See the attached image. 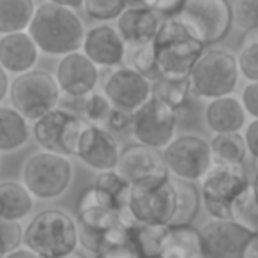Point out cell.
<instances>
[{
    "label": "cell",
    "instance_id": "obj_1",
    "mask_svg": "<svg viewBox=\"0 0 258 258\" xmlns=\"http://www.w3.org/2000/svg\"><path fill=\"white\" fill-rule=\"evenodd\" d=\"M27 34L32 37L39 53L62 58L82 51L85 25L78 13L62 0H46L36 6Z\"/></svg>",
    "mask_w": 258,
    "mask_h": 258
},
{
    "label": "cell",
    "instance_id": "obj_2",
    "mask_svg": "<svg viewBox=\"0 0 258 258\" xmlns=\"http://www.w3.org/2000/svg\"><path fill=\"white\" fill-rule=\"evenodd\" d=\"M78 244L75 218L62 209L37 212L23 228V247L39 258H69Z\"/></svg>",
    "mask_w": 258,
    "mask_h": 258
},
{
    "label": "cell",
    "instance_id": "obj_3",
    "mask_svg": "<svg viewBox=\"0 0 258 258\" xmlns=\"http://www.w3.org/2000/svg\"><path fill=\"white\" fill-rule=\"evenodd\" d=\"M175 214L177 191L173 179L168 175L131 186L124 212V219L127 223L170 228Z\"/></svg>",
    "mask_w": 258,
    "mask_h": 258
},
{
    "label": "cell",
    "instance_id": "obj_4",
    "mask_svg": "<svg viewBox=\"0 0 258 258\" xmlns=\"http://www.w3.org/2000/svg\"><path fill=\"white\" fill-rule=\"evenodd\" d=\"M152 46L159 75L168 78H189V73L205 51L204 44L191 36L179 18L163 20Z\"/></svg>",
    "mask_w": 258,
    "mask_h": 258
},
{
    "label": "cell",
    "instance_id": "obj_5",
    "mask_svg": "<svg viewBox=\"0 0 258 258\" xmlns=\"http://www.w3.org/2000/svg\"><path fill=\"white\" fill-rule=\"evenodd\" d=\"M239 76L237 58L232 51L225 48H209L189 73L191 94L209 101L233 96Z\"/></svg>",
    "mask_w": 258,
    "mask_h": 258
},
{
    "label": "cell",
    "instance_id": "obj_6",
    "mask_svg": "<svg viewBox=\"0 0 258 258\" xmlns=\"http://www.w3.org/2000/svg\"><path fill=\"white\" fill-rule=\"evenodd\" d=\"M62 94L53 75L46 71H29L16 76L9 85V101L27 122H36L60 106Z\"/></svg>",
    "mask_w": 258,
    "mask_h": 258
},
{
    "label": "cell",
    "instance_id": "obj_7",
    "mask_svg": "<svg viewBox=\"0 0 258 258\" xmlns=\"http://www.w3.org/2000/svg\"><path fill=\"white\" fill-rule=\"evenodd\" d=\"M75 168L69 158L36 152L25 161L22 170V184L37 200H57L71 187Z\"/></svg>",
    "mask_w": 258,
    "mask_h": 258
},
{
    "label": "cell",
    "instance_id": "obj_8",
    "mask_svg": "<svg viewBox=\"0 0 258 258\" xmlns=\"http://www.w3.org/2000/svg\"><path fill=\"white\" fill-rule=\"evenodd\" d=\"M244 166L212 165L200 180V200L212 219H230L233 202L249 187Z\"/></svg>",
    "mask_w": 258,
    "mask_h": 258
},
{
    "label": "cell",
    "instance_id": "obj_9",
    "mask_svg": "<svg viewBox=\"0 0 258 258\" xmlns=\"http://www.w3.org/2000/svg\"><path fill=\"white\" fill-rule=\"evenodd\" d=\"M161 156L168 177L172 175L173 180L187 184L200 182L214 165L209 140L198 135L177 137L168 147L163 149Z\"/></svg>",
    "mask_w": 258,
    "mask_h": 258
},
{
    "label": "cell",
    "instance_id": "obj_10",
    "mask_svg": "<svg viewBox=\"0 0 258 258\" xmlns=\"http://www.w3.org/2000/svg\"><path fill=\"white\" fill-rule=\"evenodd\" d=\"M177 18L204 46L221 41L232 29V11L226 0H184Z\"/></svg>",
    "mask_w": 258,
    "mask_h": 258
},
{
    "label": "cell",
    "instance_id": "obj_11",
    "mask_svg": "<svg viewBox=\"0 0 258 258\" xmlns=\"http://www.w3.org/2000/svg\"><path fill=\"white\" fill-rule=\"evenodd\" d=\"M129 131L135 144L161 152L177 138V111L151 97L131 113Z\"/></svg>",
    "mask_w": 258,
    "mask_h": 258
},
{
    "label": "cell",
    "instance_id": "obj_12",
    "mask_svg": "<svg viewBox=\"0 0 258 258\" xmlns=\"http://www.w3.org/2000/svg\"><path fill=\"white\" fill-rule=\"evenodd\" d=\"M85 125L87 122L82 117L64 108H57L34 122L32 135L41 151L69 158L75 156L76 145Z\"/></svg>",
    "mask_w": 258,
    "mask_h": 258
},
{
    "label": "cell",
    "instance_id": "obj_13",
    "mask_svg": "<svg viewBox=\"0 0 258 258\" xmlns=\"http://www.w3.org/2000/svg\"><path fill=\"white\" fill-rule=\"evenodd\" d=\"M75 221L78 228V242L96 256L106 247L108 233L122 223L117 212H111L96 204L89 189L80 198Z\"/></svg>",
    "mask_w": 258,
    "mask_h": 258
},
{
    "label": "cell",
    "instance_id": "obj_14",
    "mask_svg": "<svg viewBox=\"0 0 258 258\" xmlns=\"http://www.w3.org/2000/svg\"><path fill=\"white\" fill-rule=\"evenodd\" d=\"M200 230L202 258H244L253 233L232 219H211Z\"/></svg>",
    "mask_w": 258,
    "mask_h": 258
},
{
    "label": "cell",
    "instance_id": "obj_15",
    "mask_svg": "<svg viewBox=\"0 0 258 258\" xmlns=\"http://www.w3.org/2000/svg\"><path fill=\"white\" fill-rule=\"evenodd\" d=\"M103 94L115 110L131 115L151 99V82L127 66H120L104 78Z\"/></svg>",
    "mask_w": 258,
    "mask_h": 258
},
{
    "label": "cell",
    "instance_id": "obj_16",
    "mask_svg": "<svg viewBox=\"0 0 258 258\" xmlns=\"http://www.w3.org/2000/svg\"><path fill=\"white\" fill-rule=\"evenodd\" d=\"M75 156L97 173L113 172L120 158V147L110 131L87 124L76 145Z\"/></svg>",
    "mask_w": 258,
    "mask_h": 258
},
{
    "label": "cell",
    "instance_id": "obj_17",
    "mask_svg": "<svg viewBox=\"0 0 258 258\" xmlns=\"http://www.w3.org/2000/svg\"><path fill=\"white\" fill-rule=\"evenodd\" d=\"M53 78L64 97L83 99L96 90L99 82V69L82 51H76L58 60Z\"/></svg>",
    "mask_w": 258,
    "mask_h": 258
},
{
    "label": "cell",
    "instance_id": "obj_18",
    "mask_svg": "<svg viewBox=\"0 0 258 258\" xmlns=\"http://www.w3.org/2000/svg\"><path fill=\"white\" fill-rule=\"evenodd\" d=\"M82 53L97 69H117L124 64L125 55H127V44L124 43L115 27L108 23H99L85 30Z\"/></svg>",
    "mask_w": 258,
    "mask_h": 258
},
{
    "label": "cell",
    "instance_id": "obj_19",
    "mask_svg": "<svg viewBox=\"0 0 258 258\" xmlns=\"http://www.w3.org/2000/svg\"><path fill=\"white\" fill-rule=\"evenodd\" d=\"M163 18L151 8L149 2H127L117 20V32L129 48L152 44L161 29Z\"/></svg>",
    "mask_w": 258,
    "mask_h": 258
},
{
    "label": "cell",
    "instance_id": "obj_20",
    "mask_svg": "<svg viewBox=\"0 0 258 258\" xmlns=\"http://www.w3.org/2000/svg\"><path fill=\"white\" fill-rule=\"evenodd\" d=\"M115 172L129 186L168 175L161 152L144 147L140 144H129L127 147L122 149Z\"/></svg>",
    "mask_w": 258,
    "mask_h": 258
},
{
    "label": "cell",
    "instance_id": "obj_21",
    "mask_svg": "<svg viewBox=\"0 0 258 258\" xmlns=\"http://www.w3.org/2000/svg\"><path fill=\"white\" fill-rule=\"evenodd\" d=\"M39 60V50L27 32L0 36V68L8 75H25L34 71Z\"/></svg>",
    "mask_w": 258,
    "mask_h": 258
},
{
    "label": "cell",
    "instance_id": "obj_22",
    "mask_svg": "<svg viewBox=\"0 0 258 258\" xmlns=\"http://www.w3.org/2000/svg\"><path fill=\"white\" fill-rule=\"evenodd\" d=\"M204 118L207 127L214 135L242 133V129L246 127V111L240 104V99L235 96L209 101Z\"/></svg>",
    "mask_w": 258,
    "mask_h": 258
},
{
    "label": "cell",
    "instance_id": "obj_23",
    "mask_svg": "<svg viewBox=\"0 0 258 258\" xmlns=\"http://www.w3.org/2000/svg\"><path fill=\"white\" fill-rule=\"evenodd\" d=\"M129 189L131 186L113 170V172L99 173L94 184L89 187V193L101 207L122 216L125 212V205H127Z\"/></svg>",
    "mask_w": 258,
    "mask_h": 258
},
{
    "label": "cell",
    "instance_id": "obj_24",
    "mask_svg": "<svg viewBox=\"0 0 258 258\" xmlns=\"http://www.w3.org/2000/svg\"><path fill=\"white\" fill-rule=\"evenodd\" d=\"M158 258H202L200 230L195 226H170Z\"/></svg>",
    "mask_w": 258,
    "mask_h": 258
},
{
    "label": "cell",
    "instance_id": "obj_25",
    "mask_svg": "<svg viewBox=\"0 0 258 258\" xmlns=\"http://www.w3.org/2000/svg\"><path fill=\"white\" fill-rule=\"evenodd\" d=\"M34 209V197L18 180L0 182V219L22 223Z\"/></svg>",
    "mask_w": 258,
    "mask_h": 258
},
{
    "label": "cell",
    "instance_id": "obj_26",
    "mask_svg": "<svg viewBox=\"0 0 258 258\" xmlns=\"http://www.w3.org/2000/svg\"><path fill=\"white\" fill-rule=\"evenodd\" d=\"M30 138L29 122L13 108L0 106V154L20 151Z\"/></svg>",
    "mask_w": 258,
    "mask_h": 258
},
{
    "label": "cell",
    "instance_id": "obj_27",
    "mask_svg": "<svg viewBox=\"0 0 258 258\" xmlns=\"http://www.w3.org/2000/svg\"><path fill=\"white\" fill-rule=\"evenodd\" d=\"M34 11L32 0H0V36L27 32Z\"/></svg>",
    "mask_w": 258,
    "mask_h": 258
},
{
    "label": "cell",
    "instance_id": "obj_28",
    "mask_svg": "<svg viewBox=\"0 0 258 258\" xmlns=\"http://www.w3.org/2000/svg\"><path fill=\"white\" fill-rule=\"evenodd\" d=\"M212 163L223 166H244L247 158V149L242 133L233 135H212L209 140Z\"/></svg>",
    "mask_w": 258,
    "mask_h": 258
},
{
    "label": "cell",
    "instance_id": "obj_29",
    "mask_svg": "<svg viewBox=\"0 0 258 258\" xmlns=\"http://www.w3.org/2000/svg\"><path fill=\"white\" fill-rule=\"evenodd\" d=\"M191 94L189 78H168L159 76L154 82H151V97L172 110H179L182 104H186L187 97Z\"/></svg>",
    "mask_w": 258,
    "mask_h": 258
},
{
    "label": "cell",
    "instance_id": "obj_30",
    "mask_svg": "<svg viewBox=\"0 0 258 258\" xmlns=\"http://www.w3.org/2000/svg\"><path fill=\"white\" fill-rule=\"evenodd\" d=\"M166 232L168 226L133 225L129 226L127 242L142 258H158Z\"/></svg>",
    "mask_w": 258,
    "mask_h": 258
},
{
    "label": "cell",
    "instance_id": "obj_31",
    "mask_svg": "<svg viewBox=\"0 0 258 258\" xmlns=\"http://www.w3.org/2000/svg\"><path fill=\"white\" fill-rule=\"evenodd\" d=\"M173 184L177 191V214L172 226H187L198 214L202 204L200 193L197 191L195 184L179 182V180H173Z\"/></svg>",
    "mask_w": 258,
    "mask_h": 258
},
{
    "label": "cell",
    "instance_id": "obj_32",
    "mask_svg": "<svg viewBox=\"0 0 258 258\" xmlns=\"http://www.w3.org/2000/svg\"><path fill=\"white\" fill-rule=\"evenodd\" d=\"M111 111H113V106H111L110 101L104 97V94L94 90L90 96L83 97V99L80 101L78 117H82L83 120L90 125L104 127L108 118H110Z\"/></svg>",
    "mask_w": 258,
    "mask_h": 258
},
{
    "label": "cell",
    "instance_id": "obj_33",
    "mask_svg": "<svg viewBox=\"0 0 258 258\" xmlns=\"http://www.w3.org/2000/svg\"><path fill=\"white\" fill-rule=\"evenodd\" d=\"M230 219L244 226L251 233H258V202L251 193V184L230 209Z\"/></svg>",
    "mask_w": 258,
    "mask_h": 258
},
{
    "label": "cell",
    "instance_id": "obj_34",
    "mask_svg": "<svg viewBox=\"0 0 258 258\" xmlns=\"http://www.w3.org/2000/svg\"><path fill=\"white\" fill-rule=\"evenodd\" d=\"M129 66L133 71H137L138 75H142L144 78H147L149 82H154L156 78H159V69L158 62H156V53L152 44H145V46H135L129 48ZM125 55V57H127Z\"/></svg>",
    "mask_w": 258,
    "mask_h": 258
},
{
    "label": "cell",
    "instance_id": "obj_35",
    "mask_svg": "<svg viewBox=\"0 0 258 258\" xmlns=\"http://www.w3.org/2000/svg\"><path fill=\"white\" fill-rule=\"evenodd\" d=\"M125 8H127V2L124 0H85L82 6L89 18L101 23L118 20V16L124 13Z\"/></svg>",
    "mask_w": 258,
    "mask_h": 258
},
{
    "label": "cell",
    "instance_id": "obj_36",
    "mask_svg": "<svg viewBox=\"0 0 258 258\" xmlns=\"http://www.w3.org/2000/svg\"><path fill=\"white\" fill-rule=\"evenodd\" d=\"M235 58L239 75L247 80V83H258V37L244 41Z\"/></svg>",
    "mask_w": 258,
    "mask_h": 258
},
{
    "label": "cell",
    "instance_id": "obj_37",
    "mask_svg": "<svg viewBox=\"0 0 258 258\" xmlns=\"http://www.w3.org/2000/svg\"><path fill=\"white\" fill-rule=\"evenodd\" d=\"M232 25L237 29L253 32L258 29V0H233L230 4Z\"/></svg>",
    "mask_w": 258,
    "mask_h": 258
},
{
    "label": "cell",
    "instance_id": "obj_38",
    "mask_svg": "<svg viewBox=\"0 0 258 258\" xmlns=\"http://www.w3.org/2000/svg\"><path fill=\"white\" fill-rule=\"evenodd\" d=\"M23 246L22 223L0 219V258Z\"/></svg>",
    "mask_w": 258,
    "mask_h": 258
},
{
    "label": "cell",
    "instance_id": "obj_39",
    "mask_svg": "<svg viewBox=\"0 0 258 258\" xmlns=\"http://www.w3.org/2000/svg\"><path fill=\"white\" fill-rule=\"evenodd\" d=\"M239 99L246 115H249L253 120H258V83H247Z\"/></svg>",
    "mask_w": 258,
    "mask_h": 258
},
{
    "label": "cell",
    "instance_id": "obj_40",
    "mask_svg": "<svg viewBox=\"0 0 258 258\" xmlns=\"http://www.w3.org/2000/svg\"><path fill=\"white\" fill-rule=\"evenodd\" d=\"M244 144L247 149V156H253L258 161V120H251L244 127Z\"/></svg>",
    "mask_w": 258,
    "mask_h": 258
},
{
    "label": "cell",
    "instance_id": "obj_41",
    "mask_svg": "<svg viewBox=\"0 0 258 258\" xmlns=\"http://www.w3.org/2000/svg\"><path fill=\"white\" fill-rule=\"evenodd\" d=\"M151 8L161 16L163 20H168V18H177L182 9L184 0H172V2H149Z\"/></svg>",
    "mask_w": 258,
    "mask_h": 258
},
{
    "label": "cell",
    "instance_id": "obj_42",
    "mask_svg": "<svg viewBox=\"0 0 258 258\" xmlns=\"http://www.w3.org/2000/svg\"><path fill=\"white\" fill-rule=\"evenodd\" d=\"M129 125H131V115L113 108V111H111L104 129H106V131H110V129L111 131H124V129H129Z\"/></svg>",
    "mask_w": 258,
    "mask_h": 258
},
{
    "label": "cell",
    "instance_id": "obj_43",
    "mask_svg": "<svg viewBox=\"0 0 258 258\" xmlns=\"http://www.w3.org/2000/svg\"><path fill=\"white\" fill-rule=\"evenodd\" d=\"M9 85H11V82H9V75L4 71V69L0 68V103L9 96Z\"/></svg>",
    "mask_w": 258,
    "mask_h": 258
},
{
    "label": "cell",
    "instance_id": "obj_44",
    "mask_svg": "<svg viewBox=\"0 0 258 258\" xmlns=\"http://www.w3.org/2000/svg\"><path fill=\"white\" fill-rule=\"evenodd\" d=\"M244 258H258V233H253L244 251Z\"/></svg>",
    "mask_w": 258,
    "mask_h": 258
},
{
    "label": "cell",
    "instance_id": "obj_45",
    "mask_svg": "<svg viewBox=\"0 0 258 258\" xmlns=\"http://www.w3.org/2000/svg\"><path fill=\"white\" fill-rule=\"evenodd\" d=\"M2 258H39L37 254H34L32 251H29L27 247H20V249H16V251H11V253H8V254H4Z\"/></svg>",
    "mask_w": 258,
    "mask_h": 258
},
{
    "label": "cell",
    "instance_id": "obj_46",
    "mask_svg": "<svg viewBox=\"0 0 258 258\" xmlns=\"http://www.w3.org/2000/svg\"><path fill=\"white\" fill-rule=\"evenodd\" d=\"M251 193H253L254 200L258 202V172H256V175L253 177V180H251Z\"/></svg>",
    "mask_w": 258,
    "mask_h": 258
},
{
    "label": "cell",
    "instance_id": "obj_47",
    "mask_svg": "<svg viewBox=\"0 0 258 258\" xmlns=\"http://www.w3.org/2000/svg\"><path fill=\"white\" fill-rule=\"evenodd\" d=\"M69 258H87V256H83V254H73V256H69Z\"/></svg>",
    "mask_w": 258,
    "mask_h": 258
},
{
    "label": "cell",
    "instance_id": "obj_48",
    "mask_svg": "<svg viewBox=\"0 0 258 258\" xmlns=\"http://www.w3.org/2000/svg\"><path fill=\"white\" fill-rule=\"evenodd\" d=\"M256 34H258V29H256Z\"/></svg>",
    "mask_w": 258,
    "mask_h": 258
}]
</instances>
